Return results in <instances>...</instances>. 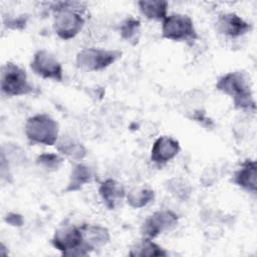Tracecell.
<instances>
[{"label":"cell","mask_w":257,"mask_h":257,"mask_svg":"<svg viewBox=\"0 0 257 257\" xmlns=\"http://www.w3.org/2000/svg\"><path fill=\"white\" fill-rule=\"evenodd\" d=\"M170 187H171V191L176 194L178 197H182V198H186V195L190 194V191L186 188L187 186L184 183H180L179 180H172L170 182Z\"/></svg>","instance_id":"obj_22"},{"label":"cell","mask_w":257,"mask_h":257,"mask_svg":"<svg viewBox=\"0 0 257 257\" xmlns=\"http://www.w3.org/2000/svg\"><path fill=\"white\" fill-rule=\"evenodd\" d=\"M80 229L82 232L83 247L88 254L107 244L110 239L108 230L103 226L84 223L80 225Z\"/></svg>","instance_id":"obj_12"},{"label":"cell","mask_w":257,"mask_h":257,"mask_svg":"<svg viewBox=\"0 0 257 257\" xmlns=\"http://www.w3.org/2000/svg\"><path fill=\"white\" fill-rule=\"evenodd\" d=\"M83 3L76 1H60L52 3L53 30L55 34L63 39L74 38L83 28L85 20L81 14Z\"/></svg>","instance_id":"obj_1"},{"label":"cell","mask_w":257,"mask_h":257,"mask_svg":"<svg viewBox=\"0 0 257 257\" xmlns=\"http://www.w3.org/2000/svg\"><path fill=\"white\" fill-rule=\"evenodd\" d=\"M162 22L163 38L172 41H194L198 38L194 22L189 15L172 13Z\"/></svg>","instance_id":"obj_6"},{"label":"cell","mask_w":257,"mask_h":257,"mask_svg":"<svg viewBox=\"0 0 257 257\" xmlns=\"http://www.w3.org/2000/svg\"><path fill=\"white\" fill-rule=\"evenodd\" d=\"M257 167L251 159L245 160L233 176V182L246 192L256 194L257 191Z\"/></svg>","instance_id":"obj_13"},{"label":"cell","mask_w":257,"mask_h":257,"mask_svg":"<svg viewBox=\"0 0 257 257\" xmlns=\"http://www.w3.org/2000/svg\"><path fill=\"white\" fill-rule=\"evenodd\" d=\"M125 198L130 207L140 209L146 207L155 199V192L150 188L133 189L125 195Z\"/></svg>","instance_id":"obj_19"},{"label":"cell","mask_w":257,"mask_h":257,"mask_svg":"<svg viewBox=\"0 0 257 257\" xmlns=\"http://www.w3.org/2000/svg\"><path fill=\"white\" fill-rule=\"evenodd\" d=\"M26 17H18V18H12L10 20H8L6 26L9 28H13V29H19V28H23L26 24Z\"/></svg>","instance_id":"obj_24"},{"label":"cell","mask_w":257,"mask_h":257,"mask_svg":"<svg viewBox=\"0 0 257 257\" xmlns=\"http://www.w3.org/2000/svg\"><path fill=\"white\" fill-rule=\"evenodd\" d=\"M4 221L11 225V226H15V227H21L24 223V220H23V217L20 215V214H17V213H13V212H10L8 213L5 217H4Z\"/></svg>","instance_id":"obj_23"},{"label":"cell","mask_w":257,"mask_h":257,"mask_svg":"<svg viewBox=\"0 0 257 257\" xmlns=\"http://www.w3.org/2000/svg\"><path fill=\"white\" fill-rule=\"evenodd\" d=\"M31 70L44 79L62 81L63 68L58 59L45 49L38 50L34 53L30 62Z\"/></svg>","instance_id":"obj_8"},{"label":"cell","mask_w":257,"mask_h":257,"mask_svg":"<svg viewBox=\"0 0 257 257\" xmlns=\"http://www.w3.org/2000/svg\"><path fill=\"white\" fill-rule=\"evenodd\" d=\"M181 151L180 143L168 136L159 137L151 150V161L158 167H163L172 161Z\"/></svg>","instance_id":"obj_10"},{"label":"cell","mask_w":257,"mask_h":257,"mask_svg":"<svg viewBox=\"0 0 257 257\" xmlns=\"http://www.w3.org/2000/svg\"><path fill=\"white\" fill-rule=\"evenodd\" d=\"M55 249L65 256H86L88 253L83 247L82 232L79 226L66 225L58 228L51 239Z\"/></svg>","instance_id":"obj_7"},{"label":"cell","mask_w":257,"mask_h":257,"mask_svg":"<svg viewBox=\"0 0 257 257\" xmlns=\"http://www.w3.org/2000/svg\"><path fill=\"white\" fill-rule=\"evenodd\" d=\"M142 14L155 21H163L168 16L169 3L165 0H142L138 2Z\"/></svg>","instance_id":"obj_16"},{"label":"cell","mask_w":257,"mask_h":257,"mask_svg":"<svg viewBox=\"0 0 257 257\" xmlns=\"http://www.w3.org/2000/svg\"><path fill=\"white\" fill-rule=\"evenodd\" d=\"M122 52L117 49H104V48H83L76 54V66L84 71L93 72L100 71L121 57Z\"/></svg>","instance_id":"obj_5"},{"label":"cell","mask_w":257,"mask_h":257,"mask_svg":"<svg viewBox=\"0 0 257 257\" xmlns=\"http://www.w3.org/2000/svg\"><path fill=\"white\" fill-rule=\"evenodd\" d=\"M0 88L6 96H19L32 93L33 85L28 81L26 71L11 61L6 62L1 68Z\"/></svg>","instance_id":"obj_4"},{"label":"cell","mask_w":257,"mask_h":257,"mask_svg":"<svg viewBox=\"0 0 257 257\" xmlns=\"http://www.w3.org/2000/svg\"><path fill=\"white\" fill-rule=\"evenodd\" d=\"M179 221V215L172 210H160L144 221L141 227L143 238L154 239L163 232L175 227Z\"/></svg>","instance_id":"obj_9"},{"label":"cell","mask_w":257,"mask_h":257,"mask_svg":"<svg viewBox=\"0 0 257 257\" xmlns=\"http://www.w3.org/2000/svg\"><path fill=\"white\" fill-rule=\"evenodd\" d=\"M217 30L231 38L240 37L251 30V24L236 13L220 14L217 20Z\"/></svg>","instance_id":"obj_11"},{"label":"cell","mask_w":257,"mask_h":257,"mask_svg":"<svg viewBox=\"0 0 257 257\" xmlns=\"http://www.w3.org/2000/svg\"><path fill=\"white\" fill-rule=\"evenodd\" d=\"M130 256H168V252L161 245L154 242L153 239L143 238L142 241L135 244L128 253Z\"/></svg>","instance_id":"obj_17"},{"label":"cell","mask_w":257,"mask_h":257,"mask_svg":"<svg viewBox=\"0 0 257 257\" xmlns=\"http://www.w3.org/2000/svg\"><path fill=\"white\" fill-rule=\"evenodd\" d=\"M93 178L92 170L84 164H76L69 175L65 192H75L80 190L84 185L90 183Z\"/></svg>","instance_id":"obj_15"},{"label":"cell","mask_w":257,"mask_h":257,"mask_svg":"<svg viewBox=\"0 0 257 257\" xmlns=\"http://www.w3.org/2000/svg\"><path fill=\"white\" fill-rule=\"evenodd\" d=\"M216 89L232 97L235 108L255 109V100L245 72L231 71L224 74L217 80Z\"/></svg>","instance_id":"obj_2"},{"label":"cell","mask_w":257,"mask_h":257,"mask_svg":"<svg viewBox=\"0 0 257 257\" xmlns=\"http://www.w3.org/2000/svg\"><path fill=\"white\" fill-rule=\"evenodd\" d=\"M24 133L32 144L53 146L58 141V122L46 113H37L28 117L24 124Z\"/></svg>","instance_id":"obj_3"},{"label":"cell","mask_w":257,"mask_h":257,"mask_svg":"<svg viewBox=\"0 0 257 257\" xmlns=\"http://www.w3.org/2000/svg\"><path fill=\"white\" fill-rule=\"evenodd\" d=\"M62 162V157L52 153H44L36 158V164L49 171L57 170L61 166Z\"/></svg>","instance_id":"obj_21"},{"label":"cell","mask_w":257,"mask_h":257,"mask_svg":"<svg viewBox=\"0 0 257 257\" xmlns=\"http://www.w3.org/2000/svg\"><path fill=\"white\" fill-rule=\"evenodd\" d=\"M57 151L73 160H81L86 156V149L84 146L72 139L63 138L56 143Z\"/></svg>","instance_id":"obj_18"},{"label":"cell","mask_w":257,"mask_h":257,"mask_svg":"<svg viewBox=\"0 0 257 257\" xmlns=\"http://www.w3.org/2000/svg\"><path fill=\"white\" fill-rule=\"evenodd\" d=\"M141 33V22L139 19L130 16L125 18L119 26V34L121 38L131 44L138 43Z\"/></svg>","instance_id":"obj_20"},{"label":"cell","mask_w":257,"mask_h":257,"mask_svg":"<svg viewBox=\"0 0 257 257\" xmlns=\"http://www.w3.org/2000/svg\"><path fill=\"white\" fill-rule=\"evenodd\" d=\"M98 194L108 210H114L126 195L123 186L113 179H106L101 182Z\"/></svg>","instance_id":"obj_14"}]
</instances>
